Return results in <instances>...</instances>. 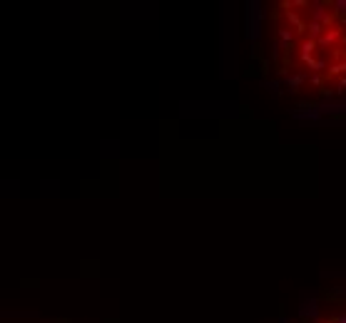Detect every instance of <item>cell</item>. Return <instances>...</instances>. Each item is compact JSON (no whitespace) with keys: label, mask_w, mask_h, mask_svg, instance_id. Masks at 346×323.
I'll list each match as a JSON object with an SVG mask.
<instances>
[{"label":"cell","mask_w":346,"mask_h":323,"mask_svg":"<svg viewBox=\"0 0 346 323\" xmlns=\"http://www.w3.org/2000/svg\"><path fill=\"white\" fill-rule=\"evenodd\" d=\"M334 323H346V318H339V321H334Z\"/></svg>","instance_id":"cell-1"}]
</instances>
